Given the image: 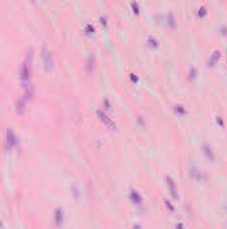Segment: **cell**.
Wrapping results in <instances>:
<instances>
[{
    "label": "cell",
    "mask_w": 227,
    "mask_h": 229,
    "mask_svg": "<svg viewBox=\"0 0 227 229\" xmlns=\"http://www.w3.org/2000/svg\"><path fill=\"white\" fill-rule=\"evenodd\" d=\"M32 50L29 51V55H27L26 62H23L20 67V79L23 82L29 83V79H31V74H32Z\"/></svg>",
    "instance_id": "1"
},
{
    "label": "cell",
    "mask_w": 227,
    "mask_h": 229,
    "mask_svg": "<svg viewBox=\"0 0 227 229\" xmlns=\"http://www.w3.org/2000/svg\"><path fill=\"white\" fill-rule=\"evenodd\" d=\"M16 145H18V137L13 134V131L11 129L7 130V134H5V146L8 149H11Z\"/></svg>",
    "instance_id": "2"
},
{
    "label": "cell",
    "mask_w": 227,
    "mask_h": 229,
    "mask_svg": "<svg viewBox=\"0 0 227 229\" xmlns=\"http://www.w3.org/2000/svg\"><path fill=\"white\" fill-rule=\"evenodd\" d=\"M96 114H98V117L100 118V121H101V122H104V123H106L107 126L109 127V129H112V130L115 129V122L112 121V119L109 118V117H107L101 110H98V111H96Z\"/></svg>",
    "instance_id": "3"
},
{
    "label": "cell",
    "mask_w": 227,
    "mask_h": 229,
    "mask_svg": "<svg viewBox=\"0 0 227 229\" xmlns=\"http://www.w3.org/2000/svg\"><path fill=\"white\" fill-rule=\"evenodd\" d=\"M43 54H42V57H43V60H44V65H45V68H51L52 67V65H53V59H52V54H51L50 51H47L45 48H43Z\"/></svg>",
    "instance_id": "4"
},
{
    "label": "cell",
    "mask_w": 227,
    "mask_h": 229,
    "mask_svg": "<svg viewBox=\"0 0 227 229\" xmlns=\"http://www.w3.org/2000/svg\"><path fill=\"white\" fill-rule=\"evenodd\" d=\"M166 180H167V185H168V188H170V192H171V194H172V197H174V198H178V194H176L175 182H174V180L171 177H167Z\"/></svg>",
    "instance_id": "5"
},
{
    "label": "cell",
    "mask_w": 227,
    "mask_h": 229,
    "mask_svg": "<svg viewBox=\"0 0 227 229\" xmlns=\"http://www.w3.org/2000/svg\"><path fill=\"white\" fill-rule=\"evenodd\" d=\"M24 110H26V99L24 98H19L16 101V111H18V114H21Z\"/></svg>",
    "instance_id": "6"
},
{
    "label": "cell",
    "mask_w": 227,
    "mask_h": 229,
    "mask_svg": "<svg viewBox=\"0 0 227 229\" xmlns=\"http://www.w3.org/2000/svg\"><path fill=\"white\" fill-rule=\"evenodd\" d=\"M55 218H56V225L60 226L61 224H63V210H61V209H58V210H56Z\"/></svg>",
    "instance_id": "7"
},
{
    "label": "cell",
    "mask_w": 227,
    "mask_h": 229,
    "mask_svg": "<svg viewBox=\"0 0 227 229\" xmlns=\"http://www.w3.org/2000/svg\"><path fill=\"white\" fill-rule=\"evenodd\" d=\"M131 198H132V201L135 202V204H142V197L136 190L131 192Z\"/></svg>",
    "instance_id": "8"
},
{
    "label": "cell",
    "mask_w": 227,
    "mask_h": 229,
    "mask_svg": "<svg viewBox=\"0 0 227 229\" xmlns=\"http://www.w3.org/2000/svg\"><path fill=\"white\" fill-rule=\"evenodd\" d=\"M204 153H206V156H207V158H210L211 161H212L214 154H212V150H211V148L208 145H204Z\"/></svg>",
    "instance_id": "9"
},
{
    "label": "cell",
    "mask_w": 227,
    "mask_h": 229,
    "mask_svg": "<svg viewBox=\"0 0 227 229\" xmlns=\"http://www.w3.org/2000/svg\"><path fill=\"white\" fill-rule=\"evenodd\" d=\"M206 14H207V11H206V7H200V8L198 10V15H199V16H204Z\"/></svg>",
    "instance_id": "10"
},
{
    "label": "cell",
    "mask_w": 227,
    "mask_h": 229,
    "mask_svg": "<svg viewBox=\"0 0 227 229\" xmlns=\"http://www.w3.org/2000/svg\"><path fill=\"white\" fill-rule=\"evenodd\" d=\"M219 57H220V54H219V51H215V52H214V55H212V58H211L210 63H214V62H215L216 59H218Z\"/></svg>",
    "instance_id": "11"
},
{
    "label": "cell",
    "mask_w": 227,
    "mask_h": 229,
    "mask_svg": "<svg viewBox=\"0 0 227 229\" xmlns=\"http://www.w3.org/2000/svg\"><path fill=\"white\" fill-rule=\"evenodd\" d=\"M175 110H176V111H179V113H182V114L186 113V110H184V107H183L182 105H176V106H175Z\"/></svg>",
    "instance_id": "12"
},
{
    "label": "cell",
    "mask_w": 227,
    "mask_h": 229,
    "mask_svg": "<svg viewBox=\"0 0 227 229\" xmlns=\"http://www.w3.org/2000/svg\"><path fill=\"white\" fill-rule=\"evenodd\" d=\"M93 26H91V24H87V27H85V32L87 34H91V32H93Z\"/></svg>",
    "instance_id": "13"
},
{
    "label": "cell",
    "mask_w": 227,
    "mask_h": 229,
    "mask_svg": "<svg viewBox=\"0 0 227 229\" xmlns=\"http://www.w3.org/2000/svg\"><path fill=\"white\" fill-rule=\"evenodd\" d=\"M131 7H132L134 12H136V14H138V12H139V6H138V3H131Z\"/></svg>",
    "instance_id": "14"
},
{
    "label": "cell",
    "mask_w": 227,
    "mask_h": 229,
    "mask_svg": "<svg viewBox=\"0 0 227 229\" xmlns=\"http://www.w3.org/2000/svg\"><path fill=\"white\" fill-rule=\"evenodd\" d=\"M148 42H150V44H151L152 47H156V46H158V42L155 40V39H152V38H148Z\"/></svg>",
    "instance_id": "15"
},
{
    "label": "cell",
    "mask_w": 227,
    "mask_h": 229,
    "mask_svg": "<svg viewBox=\"0 0 227 229\" xmlns=\"http://www.w3.org/2000/svg\"><path fill=\"white\" fill-rule=\"evenodd\" d=\"M216 121H218L219 125H223V119H222L220 117H216Z\"/></svg>",
    "instance_id": "16"
},
{
    "label": "cell",
    "mask_w": 227,
    "mask_h": 229,
    "mask_svg": "<svg viewBox=\"0 0 227 229\" xmlns=\"http://www.w3.org/2000/svg\"><path fill=\"white\" fill-rule=\"evenodd\" d=\"M131 79H132L134 82H136V81H138V78H136V76L134 75V74H131Z\"/></svg>",
    "instance_id": "17"
},
{
    "label": "cell",
    "mask_w": 227,
    "mask_h": 229,
    "mask_svg": "<svg viewBox=\"0 0 227 229\" xmlns=\"http://www.w3.org/2000/svg\"><path fill=\"white\" fill-rule=\"evenodd\" d=\"M166 205H167V206H168V208H170V209H171V210H174V208H172V206H171V204H170V202H168V201H166Z\"/></svg>",
    "instance_id": "18"
},
{
    "label": "cell",
    "mask_w": 227,
    "mask_h": 229,
    "mask_svg": "<svg viewBox=\"0 0 227 229\" xmlns=\"http://www.w3.org/2000/svg\"><path fill=\"white\" fill-rule=\"evenodd\" d=\"M176 229H183V224H178V225H176Z\"/></svg>",
    "instance_id": "19"
}]
</instances>
